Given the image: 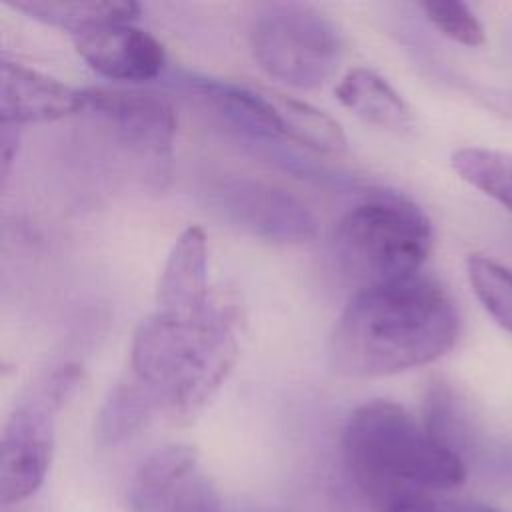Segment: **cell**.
<instances>
[{
	"label": "cell",
	"mask_w": 512,
	"mask_h": 512,
	"mask_svg": "<svg viewBox=\"0 0 512 512\" xmlns=\"http://www.w3.org/2000/svg\"><path fill=\"white\" fill-rule=\"evenodd\" d=\"M460 318L432 278L358 288L328 342L330 366L346 378H378L442 358L458 340Z\"/></svg>",
	"instance_id": "cell-1"
},
{
	"label": "cell",
	"mask_w": 512,
	"mask_h": 512,
	"mask_svg": "<svg viewBox=\"0 0 512 512\" xmlns=\"http://www.w3.org/2000/svg\"><path fill=\"white\" fill-rule=\"evenodd\" d=\"M348 474L374 512H426L466 480L464 458L392 400L360 404L342 432Z\"/></svg>",
	"instance_id": "cell-2"
},
{
	"label": "cell",
	"mask_w": 512,
	"mask_h": 512,
	"mask_svg": "<svg viewBox=\"0 0 512 512\" xmlns=\"http://www.w3.org/2000/svg\"><path fill=\"white\" fill-rule=\"evenodd\" d=\"M242 314L236 302L214 296L196 314L154 310L130 344V374L176 420L198 414L228 378L240 350Z\"/></svg>",
	"instance_id": "cell-3"
},
{
	"label": "cell",
	"mask_w": 512,
	"mask_h": 512,
	"mask_svg": "<svg viewBox=\"0 0 512 512\" xmlns=\"http://www.w3.org/2000/svg\"><path fill=\"white\" fill-rule=\"evenodd\" d=\"M432 240V224L422 208L384 190L354 204L334 230L338 262L360 288L420 274Z\"/></svg>",
	"instance_id": "cell-4"
},
{
	"label": "cell",
	"mask_w": 512,
	"mask_h": 512,
	"mask_svg": "<svg viewBox=\"0 0 512 512\" xmlns=\"http://www.w3.org/2000/svg\"><path fill=\"white\" fill-rule=\"evenodd\" d=\"M84 382L82 366L60 364L34 380L10 412L0 442V502L20 504L44 484L58 412Z\"/></svg>",
	"instance_id": "cell-5"
},
{
	"label": "cell",
	"mask_w": 512,
	"mask_h": 512,
	"mask_svg": "<svg viewBox=\"0 0 512 512\" xmlns=\"http://www.w3.org/2000/svg\"><path fill=\"white\" fill-rule=\"evenodd\" d=\"M250 46L258 66L298 90L324 86L342 62V36L320 10L302 2L266 4L252 22Z\"/></svg>",
	"instance_id": "cell-6"
},
{
	"label": "cell",
	"mask_w": 512,
	"mask_h": 512,
	"mask_svg": "<svg viewBox=\"0 0 512 512\" xmlns=\"http://www.w3.org/2000/svg\"><path fill=\"white\" fill-rule=\"evenodd\" d=\"M78 116L130 160L140 176L162 188L170 176L176 136V112L166 96L138 88H86Z\"/></svg>",
	"instance_id": "cell-7"
},
{
	"label": "cell",
	"mask_w": 512,
	"mask_h": 512,
	"mask_svg": "<svg viewBox=\"0 0 512 512\" xmlns=\"http://www.w3.org/2000/svg\"><path fill=\"white\" fill-rule=\"evenodd\" d=\"M128 502L132 512H222L218 490L188 444L148 454L130 480Z\"/></svg>",
	"instance_id": "cell-8"
},
{
	"label": "cell",
	"mask_w": 512,
	"mask_h": 512,
	"mask_svg": "<svg viewBox=\"0 0 512 512\" xmlns=\"http://www.w3.org/2000/svg\"><path fill=\"white\" fill-rule=\"evenodd\" d=\"M216 206L236 228L276 244H300L316 234L312 210L296 196L250 178H234L214 190Z\"/></svg>",
	"instance_id": "cell-9"
},
{
	"label": "cell",
	"mask_w": 512,
	"mask_h": 512,
	"mask_svg": "<svg viewBox=\"0 0 512 512\" xmlns=\"http://www.w3.org/2000/svg\"><path fill=\"white\" fill-rule=\"evenodd\" d=\"M74 40L78 56L100 76L118 82H146L166 68V48L134 22L108 24Z\"/></svg>",
	"instance_id": "cell-10"
},
{
	"label": "cell",
	"mask_w": 512,
	"mask_h": 512,
	"mask_svg": "<svg viewBox=\"0 0 512 512\" xmlns=\"http://www.w3.org/2000/svg\"><path fill=\"white\" fill-rule=\"evenodd\" d=\"M82 90L50 78L20 62L2 60L0 66V118L4 124L24 126L52 122L78 114Z\"/></svg>",
	"instance_id": "cell-11"
},
{
	"label": "cell",
	"mask_w": 512,
	"mask_h": 512,
	"mask_svg": "<svg viewBox=\"0 0 512 512\" xmlns=\"http://www.w3.org/2000/svg\"><path fill=\"white\" fill-rule=\"evenodd\" d=\"M212 298L206 234L200 226H188L178 234L164 262L156 290V310L188 316L202 312Z\"/></svg>",
	"instance_id": "cell-12"
},
{
	"label": "cell",
	"mask_w": 512,
	"mask_h": 512,
	"mask_svg": "<svg viewBox=\"0 0 512 512\" xmlns=\"http://www.w3.org/2000/svg\"><path fill=\"white\" fill-rule=\"evenodd\" d=\"M338 102L366 124L388 132H408L414 116L404 98L374 70L352 68L334 90Z\"/></svg>",
	"instance_id": "cell-13"
},
{
	"label": "cell",
	"mask_w": 512,
	"mask_h": 512,
	"mask_svg": "<svg viewBox=\"0 0 512 512\" xmlns=\"http://www.w3.org/2000/svg\"><path fill=\"white\" fill-rule=\"evenodd\" d=\"M12 6L38 22L70 32L72 38L108 24L134 22L140 14V6L126 0H18Z\"/></svg>",
	"instance_id": "cell-14"
},
{
	"label": "cell",
	"mask_w": 512,
	"mask_h": 512,
	"mask_svg": "<svg viewBox=\"0 0 512 512\" xmlns=\"http://www.w3.org/2000/svg\"><path fill=\"white\" fill-rule=\"evenodd\" d=\"M158 412L160 406L154 396L128 372L108 390L94 420V440L104 448L118 446L142 430Z\"/></svg>",
	"instance_id": "cell-15"
},
{
	"label": "cell",
	"mask_w": 512,
	"mask_h": 512,
	"mask_svg": "<svg viewBox=\"0 0 512 512\" xmlns=\"http://www.w3.org/2000/svg\"><path fill=\"white\" fill-rule=\"evenodd\" d=\"M270 98L284 138L322 154H342L346 150L344 130L326 112L274 90H270Z\"/></svg>",
	"instance_id": "cell-16"
},
{
	"label": "cell",
	"mask_w": 512,
	"mask_h": 512,
	"mask_svg": "<svg viewBox=\"0 0 512 512\" xmlns=\"http://www.w3.org/2000/svg\"><path fill=\"white\" fill-rule=\"evenodd\" d=\"M450 164L466 184L512 212V152L464 146L452 152Z\"/></svg>",
	"instance_id": "cell-17"
},
{
	"label": "cell",
	"mask_w": 512,
	"mask_h": 512,
	"mask_svg": "<svg viewBox=\"0 0 512 512\" xmlns=\"http://www.w3.org/2000/svg\"><path fill=\"white\" fill-rule=\"evenodd\" d=\"M466 274L482 308L512 334V268L484 254H470Z\"/></svg>",
	"instance_id": "cell-18"
},
{
	"label": "cell",
	"mask_w": 512,
	"mask_h": 512,
	"mask_svg": "<svg viewBox=\"0 0 512 512\" xmlns=\"http://www.w3.org/2000/svg\"><path fill=\"white\" fill-rule=\"evenodd\" d=\"M420 8L424 10L432 26L446 38L468 48H476L484 44L486 40L484 28L476 18V14L464 2L428 0V2H422Z\"/></svg>",
	"instance_id": "cell-19"
},
{
	"label": "cell",
	"mask_w": 512,
	"mask_h": 512,
	"mask_svg": "<svg viewBox=\"0 0 512 512\" xmlns=\"http://www.w3.org/2000/svg\"><path fill=\"white\" fill-rule=\"evenodd\" d=\"M20 146V126L14 124H4L2 122V134H0V168H2V178L6 180L10 174V166L16 160Z\"/></svg>",
	"instance_id": "cell-20"
},
{
	"label": "cell",
	"mask_w": 512,
	"mask_h": 512,
	"mask_svg": "<svg viewBox=\"0 0 512 512\" xmlns=\"http://www.w3.org/2000/svg\"><path fill=\"white\" fill-rule=\"evenodd\" d=\"M432 512H494L482 504H472V502H442L438 500Z\"/></svg>",
	"instance_id": "cell-21"
},
{
	"label": "cell",
	"mask_w": 512,
	"mask_h": 512,
	"mask_svg": "<svg viewBox=\"0 0 512 512\" xmlns=\"http://www.w3.org/2000/svg\"><path fill=\"white\" fill-rule=\"evenodd\" d=\"M490 106L498 114L512 120V92H496L494 96H490Z\"/></svg>",
	"instance_id": "cell-22"
},
{
	"label": "cell",
	"mask_w": 512,
	"mask_h": 512,
	"mask_svg": "<svg viewBox=\"0 0 512 512\" xmlns=\"http://www.w3.org/2000/svg\"><path fill=\"white\" fill-rule=\"evenodd\" d=\"M242 512H276V510H270V508H248V510H242Z\"/></svg>",
	"instance_id": "cell-23"
}]
</instances>
